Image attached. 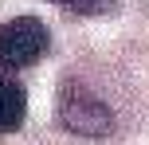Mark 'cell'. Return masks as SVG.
I'll return each instance as SVG.
<instances>
[{
  "mask_svg": "<svg viewBox=\"0 0 149 145\" xmlns=\"http://www.w3.org/2000/svg\"><path fill=\"white\" fill-rule=\"evenodd\" d=\"M59 122L67 126L71 133H82V137H106L114 130V114L98 94H90L86 86L67 83L59 94Z\"/></svg>",
  "mask_w": 149,
  "mask_h": 145,
  "instance_id": "cell-1",
  "label": "cell"
},
{
  "mask_svg": "<svg viewBox=\"0 0 149 145\" xmlns=\"http://www.w3.org/2000/svg\"><path fill=\"white\" fill-rule=\"evenodd\" d=\"M47 43H51V35H47L43 20H36V16H16V20L0 24V67L4 71L31 67L36 59H43Z\"/></svg>",
  "mask_w": 149,
  "mask_h": 145,
  "instance_id": "cell-2",
  "label": "cell"
},
{
  "mask_svg": "<svg viewBox=\"0 0 149 145\" xmlns=\"http://www.w3.org/2000/svg\"><path fill=\"white\" fill-rule=\"evenodd\" d=\"M24 110H28L24 90L12 78H0V133H12L16 126L24 122Z\"/></svg>",
  "mask_w": 149,
  "mask_h": 145,
  "instance_id": "cell-3",
  "label": "cell"
},
{
  "mask_svg": "<svg viewBox=\"0 0 149 145\" xmlns=\"http://www.w3.org/2000/svg\"><path fill=\"white\" fill-rule=\"evenodd\" d=\"M59 4L71 8V12H79V16H102V12L114 8V0H59Z\"/></svg>",
  "mask_w": 149,
  "mask_h": 145,
  "instance_id": "cell-4",
  "label": "cell"
}]
</instances>
